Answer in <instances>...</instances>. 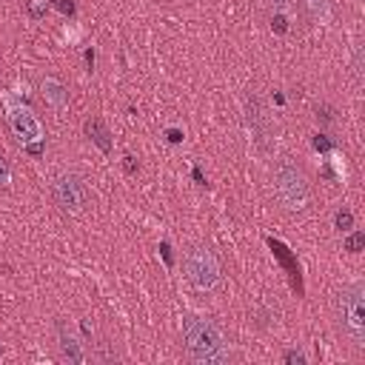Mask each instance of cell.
<instances>
[{"instance_id":"10","label":"cell","mask_w":365,"mask_h":365,"mask_svg":"<svg viewBox=\"0 0 365 365\" xmlns=\"http://www.w3.org/2000/svg\"><path fill=\"white\" fill-rule=\"evenodd\" d=\"M302 9L314 23H325L331 17V0H302Z\"/></svg>"},{"instance_id":"5","label":"cell","mask_w":365,"mask_h":365,"mask_svg":"<svg viewBox=\"0 0 365 365\" xmlns=\"http://www.w3.org/2000/svg\"><path fill=\"white\" fill-rule=\"evenodd\" d=\"M6 120H9L11 134H14L23 145H31V143H40V140H43V125H40L37 114H34L29 106L6 100Z\"/></svg>"},{"instance_id":"18","label":"cell","mask_w":365,"mask_h":365,"mask_svg":"<svg viewBox=\"0 0 365 365\" xmlns=\"http://www.w3.org/2000/svg\"><path fill=\"white\" fill-rule=\"evenodd\" d=\"M168 140H171V143H180L182 137H180V131H168Z\"/></svg>"},{"instance_id":"15","label":"cell","mask_w":365,"mask_h":365,"mask_svg":"<svg viewBox=\"0 0 365 365\" xmlns=\"http://www.w3.org/2000/svg\"><path fill=\"white\" fill-rule=\"evenodd\" d=\"M285 362H291V365H302L305 362V356L299 354V351H285V356H282Z\"/></svg>"},{"instance_id":"14","label":"cell","mask_w":365,"mask_h":365,"mask_svg":"<svg viewBox=\"0 0 365 365\" xmlns=\"http://www.w3.org/2000/svg\"><path fill=\"white\" fill-rule=\"evenodd\" d=\"M11 182V168H9V163L0 157V185H9Z\"/></svg>"},{"instance_id":"8","label":"cell","mask_w":365,"mask_h":365,"mask_svg":"<svg viewBox=\"0 0 365 365\" xmlns=\"http://www.w3.org/2000/svg\"><path fill=\"white\" fill-rule=\"evenodd\" d=\"M86 134L91 137V143L100 148V151H111V134H108V128H106V123L100 120V117H91V120H86Z\"/></svg>"},{"instance_id":"12","label":"cell","mask_w":365,"mask_h":365,"mask_svg":"<svg viewBox=\"0 0 365 365\" xmlns=\"http://www.w3.org/2000/svg\"><path fill=\"white\" fill-rule=\"evenodd\" d=\"M351 225H354V214H351L348 208H339V211H336V228H339V231H348Z\"/></svg>"},{"instance_id":"17","label":"cell","mask_w":365,"mask_h":365,"mask_svg":"<svg viewBox=\"0 0 365 365\" xmlns=\"http://www.w3.org/2000/svg\"><path fill=\"white\" fill-rule=\"evenodd\" d=\"M268 3H271L277 11H285V9H291V6H294V0H268Z\"/></svg>"},{"instance_id":"19","label":"cell","mask_w":365,"mask_h":365,"mask_svg":"<svg viewBox=\"0 0 365 365\" xmlns=\"http://www.w3.org/2000/svg\"><path fill=\"white\" fill-rule=\"evenodd\" d=\"M0 354H3V348H0Z\"/></svg>"},{"instance_id":"7","label":"cell","mask_w":365,"mask_h":365,"mask_svg":"<svg viewBox=\"0 0 365 365\" xmlns=\"http://www.w3.org/2000/svg\"><path fill=\"white\" fill-rule=\"evenodd\" d=\"M40 94H43V100H46L54 111H63L66 103H68V91H66V86H63L60 80H54V77H46V80L40 83Z\"/></svg>"},{"instance_id":"11","label":"cell","mask_w":365,"mask_h":365,"mask_svg":"<svg viewBox=\"0 0 365 365\" xmlns=\"http://www.w3.org/2000/svg\"><path fill=\"white\" fill-rule=\"evenodd\" d=\"M46 11H48V3H46V0H31V3H29V14H31V20H43Z\"/></svg>"},{"instance_id":"3","label":"cell","mask_w":365,"mask_h":365,"mask_svg":"<svg viewBox=\"0 0 365 365\" xmlns=\"http://www.w3.org/2000/svg\"><path fill=\"white\" fill-rule=\"evenodd\" d=\"M182 271H185V279L197 291H211L220 282V262L211 254V248H202V245H194V248L185 251Z\"/></svg>"},{"instance_id":"13","label":"cell","mask_w":365,"mask_h":365,"mask_svg":"<svg viewBox=\"0 0 365 365\" xmlns=\"http://www.w3.org/2000/svg\"><path fill=\"white\" fill-rule=\"evenodd\" d=\"M362 242H365V234L362 231H354L348 240H345V251H351V254H356L359 248H362Z\"/></svg>"},{"instance_id":"9","label":"cell","mask_w":365,"mask_h":365,"mask_svg":"<svg viewBox=\"0 0 365 365\" xmlns=\"http://www.w3.org/2000/svg\"><path fill=\"white\" fill-rule=\"evenodd\" d=\"M60 348H63V356L68 359V362H83L86 359V354H83V345L77 342V336H71L63 325H60Z\"/></svg>"},{"instance_id":"16","label":"cell","mask_w":365,"mask_h":365,"mask_svg":"<svg viewBox=\"0 0 365 365\" xmlns=\"http://www.w3.org/2000/svg\"><path fill=\"white\" fill-rule=\"evenodd\" d=\"M51 3H54L63 14H74V3H71V0H51Z\"/></svg>"},{"instance_id":"1","label":"cell","mask_w":365,"mask_h":365,"mask_svg":"<svg viewBox=\"0 0 365 365\" xmlns=\"http://www.w3.org/2000/svg\"><path fill=\"white\" fill-rule=\"evenodd\" d=\"M182 336H185V348H188V356L194 362H205V365H217V362H225L228 359V351H225V339L220 334V328L200 317V314H185L182 317Z\"/></svg>"},{"instance_id":"6","label":"cell","mask_w":365,"mask_h":365,"mask_svg":"<svg viewBox=\"0 0 365 365\" xmlns=\"http://www.w3.org/2000/svg\"><path fill=\"white\" fill-rule=\"evenodd\" d=\"M51 197L66 214H80L86 208V185L77 174H57L51 185Z\"/></svg>"},{"instance_id":"4","label":"cell","mask_w":365,"mask_h":365,"mask_svg":"<svg viewBox=\"0 0 365 365\" xmlns=\"http://www.w3.org/2000/svg\"><path fill=\"white\" fill-rule=\"evenodd\" d=\"M339 319H342L345 334L354 342H359L362 334H365V288H362V282H351L348 288H342Z\"/></svg>"},{"instance_id":"2","label":"cell","mask_w":365,"mask_h":365,"mask_svg":"<svg viewBox=\"0 0 365 365\" xmlns=\"http://www.w3.org/2000/svg\"><path fill=\"white\" fill-rule=\"evenodd\" d=\"M274 188L288 211H302L308 205V177L291 157H279L274 163Z\"/></svg>"}]
</instances>
